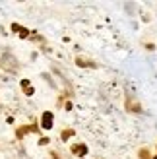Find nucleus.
<instances>
[{"mask_svg": "<svg viewBox=\"0 0 157 159\" xmlns=\"http://www.w3.org/2000/svg\"><path fill=\"white\" fill-rule=\"evenodd\" d=\"M140 159H151L149 151H148V150H142V151H140Z\"/></svg>", "mask_w": 157, "mask_h": 159, "instance_id": "obj_6", "label": "nucleus"}, {"mask_svg": "<svg viewBox=\"0 0 157 159\" xmlns=\"http://www.w3.org/2000/svg\"><path fill=\"white\" fill-rule=\"evenodd\" d=\"M153 159H157V155H155V157H153Z\"/></svg>", "mask_w": 157, "mask_h": 159, "instance_id": "obj_11", "label": "nucleus"}, {"mask_svg": "<svg viewBox=\"0 0 157 159\" xmlns=\"http://www.w3.org/2000/svg\"><path fill=\"white\" fill-rule=\"evenodd\" d=\"M39 144H41V146H47V144H49V138H41Z\"/></svg>", "mask_w": 157, "mask_h": 159, "instance_id": "obj_9", "label": "nucleus"}, {"mask_svg": "<svg viewBox=\"0 0 157 159\" xmlns=\"http://www.w3.org/2000/svg\"><path fill=\"white\" fill-rule=\"evenodd\" d=\"M70 136H74V130H64L62 132V140H68Z\"/></svg>", "mask_w": 157, "mask_h": 159, "instance_id": "obj_5", "label": "nucleus"}, {"mask_svg": "<svg viewBox=\"0 0 157 159\" xmlns=\"http://www.w3.org/2000/svg\"><path fill=\"white\" fill-rule=\"evenodd\" d=\"M19 35H22V37H27V35H29V31L25 29V27H22V31H19Z\"/></svg>", "mask_w": 157, "mask_h": 159, "instance_id": "obj_8", "label": "nucleus"}, {"mask_svg": "<svg viewBox=\"0 0 157 159\" xmlns=\"http://www.w3.org/2000/svg\"><path fill=\"white\" fill-rule=\"evenodd\" d=\"M52 120H54L52 113H51V111H45L43 116H41V126H43L45 130H51L52 128Z\"/></svg>", "mask_w": 157, "mask_h": 159, "instance_id": "obj_1", "label": "nucleus"}, {"mask_svg": "<svg viewBox=\"0 0 157 159\" xmlns=\"http://www.w3.org/2000/svg\"><path fill=\"white\" fill-rule=\"evenodd\" d=\"M22 87L25 89V95H31V93H33V87L29 86V82H27V80H22Z\"/></svg>", "mask_w": 157, "mask_h": 159, "instance_id": "obj_4", "label": "nucleus"}, {"mask_svg": "<svg viewBox=\"0 0 157 159\" xmlns=\"http://www.w3.org/2000/svg\"><path fill=\"white\" fill-rule=\"evenodd\" d=\"M12 29H14V31H18V33H19V31H22V27H19L18 23H12Z\"/></svg>", "mask_w": 157, "mask_h": 159, "instance_id": "obj_10", "label": "nucleus"}, {"mask_svg": "<svg viewBox=\"0 0 157 159\" xmlns=\"http://www.w3.org/2000/svg\"><path fill=\"white\" fill-rule=\"evenodd\" d=\"M35 128H37V126H23V128H19V130H18V136L22 138L23 134H27V132H33Z\"/></svg>", "mask_w": 157, "mask_h": 159, "instance_id": "obj_3", "label": "nucleus"}, {"mask_svg": "<svg viewBox=\"0 0 157 159\" xmlns=\"http://www.w3.org/2000/svg\"><path fill=\"white\" fill-rule=\"evenodd\" d=\"M72 153H76L78 157H83L87 153V146L85 144H76V146H72Z\"/></svg>", "mask_w": 157, "mask_h": 159, "instance_id": "obj_2", "label": "nucleus"}, {"mask_svg": "<svg viewBox=\"0 0 157 159\" xmlns=\"http://www.w3.org/2000/svg\"><path fill=\"white\" fill-rule=\"evenodd\" d=\"M87 64H89L87 60H83V58H78V66H87Z\"/></svg>", "mask_w": 157, "mask_h": 159, "instance_id": "obj_7", "label": "nucleus"}]
</instances>
